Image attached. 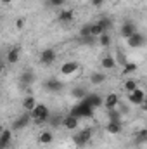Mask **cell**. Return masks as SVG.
I'll list each match as a JSON object with an SVG mask.
<instances>
[{"instance_id":"33","label":"cell","mask_w":147,"mask_h":149,"mask_svg":"<svg viewBox=\"0 0 147 149\" xmlns=\"http://www.w3.org/2000/svg\"><path fill=\"white\" fill-rule=\"evenodd\" d=\"M137 70V64H133V63H128L125 68H123V74H130V73H133Z\"/></svg>"},{"instance_id":"18","label":"cell","mask_w":147,"mask_h":149,"mask_svg":"<svg viewBox=\"0 0 147 149\" xmlns=\"http://www.w3.org/2000/svg\"><path fill=\"white\" fill-rule=\"evenodd\" d=\"M45 88H47L49 92H59V90L62 88V83H61L59 80H55V78H50V80L45 81Z\"/></svg>"},{"instance_id":"23","label":"cell","mask_w":147,"mask_h":149,"mask_svg":"<svg viewBox=\"0 0 147 149\" xmlns=\"http://www.w3.org/2000/svg\"><path fill=\"white\" fill-rule=\"evenodd\" d=\"M114 59H116V63H118L119 66H123V68L130 63V61H128V57H126V54H125L121 49H116V56H114Z\"/></svg>"},{"instance_id":"30","label":"cell","mask_w":147,"mask_h":149,"mask_svg":"<svg viewBox=\"0 0 147 149\" xmlns=\"http://www.w3.org/2000/svg\"><path fill=\"white\" fill-rule=\"evenodd\" d=\"M102 33H106V31L102 30V26H101L99 23H92V35H94V37H101Z\"/></svg>"},{"instance_id":"17","label":"cell","mask_w":147,"mask_h":149,"mask_svg":"<svg viewBox=\"0 0 147 149\" xmlns=\"http://www.w3.org/2000/svg\"><path fill=\"white\" fill-rule=\"evenodd\" d=\"M73 10H68V9H64V10H61L59 12V16H57V21L61 23V24H68V23H71L73 21Z\"/></svg>"},{"instance_id":"21","label":"cell","mask_w":147,"mask_h":149,"mask_svg":"<svg viewBox=\"0 0 147 149\" xmlns=\"http://www.w3.org/2000/svg\"><path fill=\"white\" fill-rule=\"evenodd\" d=\"M33 81H35V74L31 73V71H26V73H23L19 76V83H21L23 87H30Z\"/></svg>"},{"instance_id":"28","label":"cell","mask_w":147,"mask_h":149,"mask_svg":"<svg viewBox=\"0 0 147 149\" xmlns=\"http://www.w3.org/2000/svg\"><path fill=\"white\" fill-rule=\"evenodd\" d=\"M99 45H101V47H106V49L109 47L111 45V35L109 33H102V35L99 37Z\"/></svg>"},{"instance_id":"8","label":"cell","mask_w":147,"mask_h":149,"mask_svg":"<svg viewBox=\"0 0 147 149\" xmlns=\"http://www.w3.org/2000/svg\"><path fill=\"white\" fill-rule=\"evenodd\" d=\"M137 31H139V30H137V24L132 23V21H125L123 26H121V37L125 38V40H128L130 37H133Z\"/></svg>"},{"instance_id":"5","label":"cell","mask_w":147,"mask_h":149,"mask_svg":"<svg viewBox=\"0 0 147 149\" xmlns=\"http://www.w3.org/2000/svg\"><path fill=\"white\" fill-rule=\"evenodd\" d=\"M55 59H57V52L54 49H50V47L45 49V50H42V54H40V63L43 66H50Z\"/></svg>"},{"instance_id":"9","label":"cell","mask_w":147,"mask_h":149,"mask_svg":"<svg viewBox=\"0 0 147 149\" xmlns=\"http://www.w3.org/2000/svg\"><path fill=\"white\" fill-rule=\"evenodd\" d=\"M80 70V63L78 61H66L62 66H61V74H66V76H69V74H74L76 71Z\"/></svg>"},{"instance_id":"10","label":"cell","mask_w":147,"mask_h":149,"mask_svg":"<svg viewBox=\"0 0 147 149\" xmlns=\"http://www.w3.org/2000/svg\"><path fill=\"white\" fill-rule=\"evenodd\" d=\"M61 125H62L66 130H76L78 125H80V118H76L73 114H68V116H64V118L61 120Z\"/></svg>"},{"instance_id":"24","label":"cell","mask_w":147,"mask_h":149,"mask_svg":"<svg viewBox=\"0 0 147 149\" xmlns=\"http://www.w3.org/2000/svg\"><path fill=\"white\" fill-rule=\"evenodd\" d=\"M71 95H73L74 99H78V101H83L88 94H87V90L85 88H81V87H76V88H73L71 90Z\"/></svg>"},{"instance_id":"32","label":"cell","mask_w":147,"mask_h":149,"mask_svg":"<svg viewBox=\"0 0 147 149\" xmlns=\"http://www.w3.org/2000/svg\"><path fill=\"white\" fill-rule=\"evenodd\" d=\"M66 0H47V7H62Z\"/></svg>"},{"instance_id":"35","label":"cell","mask_w":147,"mask_h":149,"mask_svg":"<svg viewBox=\"0 0 147 149\" xmlns=\"http://www.w3.org/2000/svg\"><path fill=\"white\" fill-rule=\"evenodd\" d=\"M104 0H92V5H102Z\"/></svg>"},{"instance_id":"6","label":"cell","mask_w":147,"mask_h":149,"mask_svg":"<svg viewBox=\"0 0 147 149\" xmlns=\"http://www.w3.org/2000/svg\"><path fill=\"white\" fill-rule=\"evenodd\" d=\"M147 42V37L144 33H140V31H137L133 37H130L126 40V45L128 47H132V49H139V47H144Z\"/></svg>"},{"instance_id":"36","label":"cell","mask_w":147,"mask_h":149,"mask_svg":"<svg viewBox=\"0 0 147 149\" xmlns=\"http://www.w3.org/2000/svg\"><path fill=\"white\" fill-rule=\"evenodd\" d=\"M0 2H2V3H3V5H9V3H12V2H14V0H0Z\"/></svg>"},{"instance_id":"13","label":"cell","mask_w":147,"mask_h":149,"mask_svg":"<svg viewBox=\"0 0 147 149\" xmlns=\"http://www.w3.org/2000/svg\"><path fill=\"white\" fill-rule=\"evenodd\" d=\"M10 139H12V130L3 128L0 134V149H7V146L10 144Z\"/></svg>"},{"instance_id":"4","label":"cell","mask_w":147,"mask_h":149,"mask_svg":"<svg viewBox=\"0 0 147 149\" xmlns=\"http://www.w3.org/2000/svg\"><path fill=\"white\" fill-rule=\"evenodd\" d=\"M31 120H33V118H31V113L24 111V114H21V116H17V118H16V120L12 121V130L16 132V130H21V128H24V127H28Z\"/></svg>"},{"instance_id":"16","label":"cell","mask_w":147,"mask_h":149,"mask_svg":"<svg viewBox=\"0 0 147 149\" xmlns=\"http://www.w3.org/2000/svg\"><path fill=\"white\" fill-rule=\"evenodd\" d=\"M19 54H21V49H19V47H12V49L7 52V57H5L7 63H9V64H16V63L19 61Z\"/></svg>"},{"instance_id":"15","label":"cell","mask_w":147,"mask_h":149,"mask_svg":"<svg viewBox=\"0 0 147 149\" xmlns=\"http://www.w3.org/2000/svg\"><path fill=\"white\" fill-rule=\"evenodd\" d=\"M37 99L33 97V95H26L24 99H23V109L24 111H28V113H31L35 108H37Z\"/></svg>"},{"instance_id":"19","label":"cell","mask_w":147,"mask_h":149,"mask_svg":"<svg viewBox=\"0 0 147 149\" xmlns=\"http://www.w3.org/2000/svg\"><path fill=\"white\" fill-rule=\"evenodd\" d=\"M101 66H102L104 70H114V68L118 66V63H116L114 56H104L102 61H101Z\"/></svg>"},{"instance_id":"31","label":"cell","mask_w":147,"mask_h":149,"mask_svg":"<svg viewBox=\"0 0 147 149\" xmlns=\"http://www.w3.org/2000/svg\"><path fill=\"white\" fill-rule=\"evenodd\" d=\"M92 35V24H85L80 30V37H90Z\"/></svg>"},{"instance_id":"34","label":"cell","mask_w":147,"mask_h":149,"mask_svg":"<svg viewBox=\"0 0 147 149\" xmlns=\"http://www.w3.org/2000/svg\"><path fill=\"white\" fill-rule=\"evenodd\" d=\"M24 23H26V21H24L23 17H19V19L16 21V28H17V30H21V28H24Z\"/></svg>"},{"instance_id":"25","label":"cell","mask_w":147,"mask_h":149,"mask_svg":"<svg viewBox=\"0 0 147 149\" xmlns=\"http://www.w3.org/2000/svg\"><path fill=\"white\" fill-rule=\"evenodd\" d=\"M123 88H125V92H133L135 88H139V85H137V81L133 80V78H128V80H125V83H123Z\"/></svg>"},{"instance_id":"11","label":"cell","mask_w":147,"mask_h":149,"mask_svg":"<svg viewBox=\"0 0 147 149\" xmlns=\"http://www.w3.org/2000/svg\"><path fill=\"white\" fill-rule=\"evenodd\" d=\"M118 104H119V95L118 94H107L106 97H104V108L111 111V109H116L118 108Z\"/></svg>"},{"instance_id":"1","label":"cell","mask_w":147,"mask_h":149,"mask_svg":"<svg viewBox=\"0 0 147 149\" xmlns=\"http://www.w3.org/2000/svg\"><path fill=\"white\" fill-rule=\"evenodd\" d=\"M94 111H95V108H92L88 102H85V101H78V104H74L73 108H71V111L69 114H73L76 118H92L94 116Z\"/></svg>"},{"instance_id":"12","label":"cell","mask_w":147,"mask_h":149,"mask_svg":"<svg viewBox=\"0 0 147 149\" xmlns=\"http://www.w3.org/2000/svg\"><path fill=\"white\" fill-rule=\"evenodd\" d=\"M83 101L88 102L92 108H101V106H104V97L99 95V94H88Z\"/></svg>"},{"instance_id":"3","label":"cell","mask_w":147,"mask_h":149,"mask_svg":"<svg viewBox=\"0 0 147 149\" xmlns=\"http://www.w3.org/2000/svg\"><path fill=\"white\" fill-rule=\"evenodd\" d=\"M90 141H92V130H90V128L78 130L73 135V144L76 148H83V146H87Z\"/></svg>"},{"instance_id":"7","label":"cell","mask_w":147,"mask_h":149,"mask_svg":"<svg viewBox=\"0 0 147 149\" xmlns=\"http://www.w3.org/2000/svg\"><path fill=\"white\" fill-rule=\"evenodd\" d=\"M146 99H147L146 92H144L142 88H135L133 92H130V94H128V101H130L132 104H135V106H142Z\"/></svg>"},{"instance_id":"22","label":"cell","mask_w":147,"mask_h":149,"mask_svg":"<svg viewBox=\"0 0 147 149\" xmlns=\"http://www.w3.org/2000/svg\"><path fill=\"white\" fill-rule=\"evenodd\" d=\"M106 78H107V74H106V73L97 71V73L90 74V83H92V85H102V83L106 81Z\"/></svg>"},{"instance_id":"37","label":"cell","mask_w":147,"mask_h":149,"mask_svg":"<svg viewBox=\"0 0 147 149\" xmlns=\"http://www.w3.org/2000/svg\"><path fill=\"white\" fill-rule=\"evenodd\" d=\"M140 108H142V109H144V111L147 113V99H146V101H144V104H142V106H140Z\"/></svg>"},{"instance_id":"29","label":"cell","mask_w":147,"mask_h":149,"mask_svg":"<svg viewBox=\"0 0 147 149\" xmlns=\"http://www.w3.org/2000/svg\"><path fill=\"white\" fill-rule=\"evenodd\" d=\"M135 141H137V144H140V142L147 141V128H140V130L135 134Z\"/></svg>"},{"instance_id":"2","label":"cell","mask_w":147,"mask_h":149,"mask_svg":"<svg viewBox=\"0 0 147 149\" xmlns=\"http://www.w3.org/2000/svg\"><path fill=\"white\" fill-rule=\"evenodd\" d=\"M31 118L37 125H42V123H47L50 120V111L45 104H37V108L31 111Z\"/></svg>"},{"instance_id":"20","label":"cell","mask_w":147,"mask_h":149,"mask_svg":"<svg viewBox=\"0 0 147 149\" xmlns=\"http://www.w3.org/2000/svg\"><path fill=\"white\" fill-rule=\"evenodd\" d=\"M54 141V134L50 130H42L40 135H38V142L40 144H50Z\"/></svg>"},{"instance_id":"27","label":"cell","mask_w":147,"mask_h":149,"mask_svg":"<svg viewBox=\"0 0 147 149\" xmlns=\"http://www.w3.org/2000/svg\"><path fill=\"white\" fill-rule=\"evenodd\" d=\"M80 42L83 43V45H95V43H99V37H94V35H90V37H80Z\"/></svg>"},{"instance_id":"14","label":"cell","mask_w":147,"mask_h":149,"mask_svg":"<svg viewBox=\"0 0 147 149\" xmlns=\"http://www.w3.org/2000/svg\"><path fill=\"white\" fill-rule=\"evenodd\" d=\"M106 130H107V134H111V135H118L123 130V121H112V120H109Z\"/></svg>"},{"instance_id":"26","label":"cell","mask_w":147,"mask_h":149,"mask_svg":"<svg viewBox=\"0 0 147 149\" xmlns=\"http://www.w3.org/2000/svg\"><path fill=\"white\" fill-rule=\"evenodd\" d=\"M97 23L102 26V30H104L106 33H107V31H111V28H112V19H109V17H101Z\"/></svg>"}]
</instances>
